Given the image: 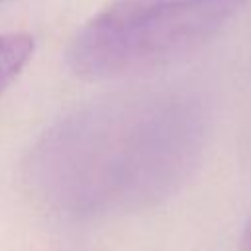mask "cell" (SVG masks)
Wrapping results in <instances>:
<instances>
[{
    "instance_id": "obj_1",
    "label": "cell",
    "mask_w": 251,
    "mask_h": 251,
    "mask_svg": "<svg viewBox=\"0 0 251 251\" xmlns=\"http://www.w3.org/2000/svg\"><path fill=\"white\" fill-rule=\"evenodd\" d=\"M192 110L167 96L108 98L61 120L27 161L31 190L69 216L126 214L155 204L186 171Z\"/></svg>"
},
{
    "instance_id": "obj_4",
    "label": "cell",
    "mask_w": 251,
    "mask_h": 251,
    "mask_svg": "<svg viewBox=\"0 0 251 251\" xmlns=\"http://www.w3.org/2000/svg\"><path fill=\"white\" fill-rule=\"evenodd\" d=\"M243 249L245 251H251V224L247 226V229H245V233H243Z\"/></svg>"
},
{
    "instance_id": "obj_3",
    "label": "cell",
    "mask_w": 251,
    "mask_h": 251,
    "mask_svg": "<svg viewBox=\"0 0 251 251\" xmlns=\"http://www.w3.org/2000/svg\"><path fill=\"white\" fill-rule=\"evenodd\" d=\"M33 53V37L27 33L0 35V92L20 75Z\"/></svg>"
},
{
    "instance_id": "obj_2",
    "label": "cell",
    "mask_w": 251,
    "mask_h": 251,
    "mask_svg": "<svg viewBox=\"0 0 251 251\" xmlns=\"http://www.w3.org/2000/svg\"><path fill=\"white\" fill-rule=\"evenodd\" d=\"M245 0H116L94 16L69 49L88 78L139 75L202 47Z\"/></svg>"
}]
</instances>
